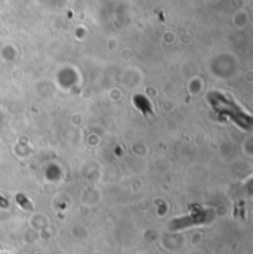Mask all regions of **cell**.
I'll return each instance as SVG.
<instances>
[{"mask_svg":"<svg viewBox=\"0 0 253 254\" xmlns=\"http://www.w3.org/2000/svg\"><path fill=\"white\" fill-rule=\"evenodd\" d=\"M16 200H18L19 203H22L24 208H27V210H31V208H33V205H31L30 203H25V201H24V195H18V197H16Z\"/></svg>","mask_w":253,"mask_h":254,"instance_id":"6da1fadb","label":"cell"}]
</instances>
